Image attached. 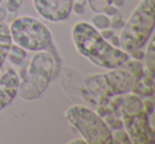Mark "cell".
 Here are the masks:
<instances>
[{
	"instance_id": "29",
	"label": "cell",
	"mask_w": 155,
	"mask_h": 144,
	"mask_svg": "<svg viewBox=\"0 0 155 144\" xmlns=\"http://www.w3.org/2000/svg\"><path fill=\"white\" fill-rule=\"evenodd\" d=\"M2 1H5V0H0V3H2Z\"/></svg>"
},
{
	"instance_id": "26",
	"label": "cell",
	"mask_w": 155,
	"mask_h": 144,
	"mask_svg": "<svg viewBox=\"0 0 155 144\" xmlns=\"http://www.w3.org/2000/svg\"><path fill=\"white\" fill-rule=\"evenodd\" d=\"M110 43L112 46H114V47H120V39H119L118 36H116V35H113L112 37L110 38Z\"/></svg>"
},
{
	"instance_id": "20",
	"label": "cell",
	"mask_w": 155,
	"mask_h": 144,
	"mask_svg": "<svg viewBox=\"0 0 155 144\" xmlns=\"http://www.w3.org/2000/svg\"><path fill=\"white\" fill-rule=\"evenodd\" d=\"M72 12H74L75 14L78 15H82L84 14V5H82L81 2H74L73 1V5H72Z\"/></svg>"
},
{
	"instance_id": "16",
	"label": "cell",
	"mask_w": 155,
	"mask_h": 144,
	"mask_svg": "<svg viewBox=\"0 0 155 144\" xmlns=\"http://www.w3.org/2000/svg\"><path fill=\"white\" fill-rule=\"evenodd\" d=\"M91 10L95 13L103 12V10L112 3V0H87Z\"/></svg>"
},
{
	"instance_id": "3",
	"label": "cell",
	"mask_w": 155,
	"mask_h": 144,
	"mask_svg": "<svg viewBox=\"0 0 155 144\" xmlns=\"http://www.w3.org/2000/svg\"><path fill=\"white\" fill-rule=\"evenodd\" d=\"M154 0H141L133 11L119 37L120 47L127 53L141 49L151 37L154 29Z\"/></svg>"
},
{
	"instance_id": "2",
	"label": "cell",
	"mask_w": 155,
	"mask_h": 144,
	"mask_svg": "<svg viewBox=\"0 0 155 144\" xmlns=\"http://www.w3.org/2000/svg\"><path fill=\"white\" fill-rule=\"evenodd\" d=\"M71 36L77 51L98 67L113 69L130 59L129 53L110 45L88 22L73 24Z\"/></svg>"
},
{
	"instance_id": "7",
	"label": "cell",
	"mask_w": 155,
	"mask_h": 144,
	"mask_svg": "<svg viewBox=\"0 0 155 144\" xmlns=\"http://www.w3.org/2000/svg\"><path fill=\"white\" fill-rule=\"evenodd\" d=\"M122 124L133 144L154 143V129L149 122V116L143 109L137 111H121Z\"/></svg>"
},
{
	"instance_id": "9",
	"label": "cell",
	"mask_w": 155,
	"mask_h": 144,
	"mask_svg": "<svg viewBox=\"0 0 155 144\" xmlns=\"http://www.w3.org/2000/svg\"><path fill=\"white\" fill-rule=\"evenodd\" d=\"M19 87V76L14 69H8L3 75L0 76V110L13 102L17 95Z\"/></svg>"
},
{
	"instance_id": "23",
	"label": "cell",
	"mask_w": 155,
	"mask_h": 144,
	"mask_svg": "<svg viewBox=\"0 0 155 144\" xmlns=\"http://www.w3.org/2000/svg\"><path fill=\"white\" fill-rule=\"evenodd\" d=\"M100 35H101L102 37H103L104 39H110V37L114 35V32H113V30H110V29H103V30L101 31V33H100Z\"/></svg>"
},
{
	"instance_id": "27",
	"label": "cell",
	"mask_w": 155,
	"mask_h": 144,
	"mask_svg": "<svg viewBox=\"0 0 155 144\" xmlns=\"http://www.w3.org/2000/svg\"><path fill=\"white\" fill-rule=\"evenodd\" d=\"M123 3H124V0H112V5H114L117 8L122 7Z\"/></svg>"
},
{
	"instance_id": "22",
	"label": "cell",
	"mask_w": 155,
	"mask_h": 144,
	"mask_svg": "<svg viewBox=\"0 0 155 144\" xmlns=\"http://www.w3.org/2000/svg\"><path fill=\"white\" fill-rule=\"evenodd\" d=\"M142 103H143V110L148 114V116L152 114L153 108H154V106H153V102L150 101V100H147V101L142 102Z\"/></svg>"
},
{
	"instance_id": "6",
	"label": "cell",
	"mask_w": 155,
	"mask_h": 144,
	"mask_svg": "<svg viewBox=\"0 0 155 144\" xmlns=\"http://www.w3.org/2000/svg\"><path fill=\"white\" fill-rule=\"evenodd\" d=\"M9 28L12 41L26 51H44L53 43L52 34L47 26L32 16L17 17Z\"/></svg>"
},
{
	"instance_id": "1",
	"label": "cell",
	"mask_w": 155,
	"mask_h": 144,
	"mask_svg": "<svg viewBox=\"0 0 155 144\" xmlns=\"http://www.w3.org/2000/svg\"><path fill=\"white\" fill-rule=\"evenodd\" d=\"M108 70L105 73L91 74L84 80L85 88L99 105L107 104L114 95L131 92L143 72V65L140 60L127 59L120 66Z\"/></svg>"
},
{
	"instance_id": "5",
	"label": "cell",
	"mask_w": 155,
	"mask_h": 144,
	"mask_svg": "<svg viewBox=\"0 0 155 144\" xmlns=\"http://www.w3.org/2000/svg\"><path fill=\"white\" fill-rule=\"evenodd\" d=\"M65 118L72 125L87 144H112V130L105 121L94 110L83 105L70 106Z\"/></svg>"
},
{
	"instance_id": "24",
	"label": "cell",
	"mask_w": 155,
	"mask_h": 144,
	"mask_svg": "<svg viewBox=\"0 0 155 144\" xmlns=\"http://www.w3.org/2000/svg\"><path fill=\"white\" fill-rule=\"evenodd\" d=\"M7 15H8L7 8H5V5H3L0 3V22H2L3 20L7 18Z\"/></svg>"
},
{
	"instance_id": "28",
	"label": "cell",
	"mask_w": 155,
	"mask_h": 144,
	"mask_svg": "<svg viewBox=\"0 0 155 144\" xmlns=\"http://www.w3.org/2000/svg\"><path fill=\"white\" fill-rule=\"evenodd\" d=\"M68 143H70V144H87L84 139H75V140H72V141L68 142Z\"/></svg>"
},
{
	"instance_id": "14",
	"label": "cell",
	"mask_w": 155,
	"mask_h": 144,
	"mask_svg": "<svg viewBox=\"0 0 155 144\" xmlns=\"http://www.w3.org/2000/svg\"><path fill=\"white\" fill-rule=\"evenodd\" d=\"M91 24H93L91 26L95 27L97 30H103V29L110 28V19L108 18V16L100 12V13H96V15L91 18Z\"/></svg>"
},
{
	"instance_id": "12",
	"label": "cell",
	"mask_w": 155,
	"mask_h": 144,
	"mask_svg": "<svg viewBox=\"0 0 155 144\" xmlns=\"http://www.w3.org/2000/svg\"><path fill=\"white\" fill-rule=\"evenodd\" d=\"M27 57V51L25 49H22L21 47L17 45H13L12 43L11 47H10L9 53H8L7 58L14 65H17V66H20V65L24 62L25 58Z\"/></svg>"
},
{
	"instance_id": "13",
	"label": "cell",
	"mask_w": 155,
	"mask_h": 144,
	"mask_svg": "<svg viewBox=\"0 0 155 144\" xmlns=\"http://www.w3.org/2000/svg\"><path fill=\"white\" fill-rule=\"evenodd\" d=\"M146 59V69L154 73L155 71V45L154 38H151L149 46L147 48L146 55L143 56Z\"/></svg>"
},
{
	"instance_id": "25",
	"label": "cell",
	"mask_w": 155,
	"mask_h": 144,
	"mask_svg": "<svg viewBox=\"0 0 155 144\" xmlns=\"http://www.w3.org/2000/svg\"><path fill=\"white\" fill-rule=\"evenodd\" d=\"M130 54H131L132 57H133L134 59H137V60H140V59H141V58H143V56H144L143 52H142L140 49L136 50V51L132 52V53H130Z\"/></svg>"
},
{
	"instance_id": "8",
	"label": "cell",
	"mask_w": 155,
	"mask_h": 144,
	"mask_svg": "<svg viewBox=\"0 0 155 144\" xmlns=\"http://www.w3.org/2000/svg\"><path fill=\"white\" fill-rule=\"evenodd\" d=\"M73 1L74 0H33V7L44 19L60 22L70 16Z\"/></svg>"
},
{
	"instance_id": "17",
	"label": "cell",
	"mask_w": 155,
	"mask_h": 144,
	"mask_svg": "<svg viewBox=\"0 0 155 144\" xmlns=\"http://www.w3.org/2000/svg\"><path fill=\"white\" fill-rule=\"evenodd\" d=\"M112 136H113V143H123V144L131 143V140H130L127 131L122 130V128L116 129L114 133H112Z\"/></svg>"
},
{
	"instance_id": "21",
	"label": "cell",
	"mask_w": 155,
	"mask_h": 144,
	"mask_svg": "<svg viewBox=\"0 0 155 144\" xmlns=\"http://www.w3.org/2000/svg\"><path fill=\"white\" fill-rule=\"evenodd\" d=\"M103 12L106 16H114L116 13H118V8L115 7L114 5L110 3V5H108L107 7L103 10Z\"/></svg>"
},
{
	"instance_id": "15",
	"label": "cell",
	"mask_w": 155,
	"mask_h": 144,
	"mask_svg": "<svg viewBox=\"0 0 155 144\" xmlns=\"http://www.w3.org/2000/svg\"><path fill=\"white\" fill-rule=\"evenodd\" d=\"M103 120L105 121V123L110 128V130H116V129H120L123 127L121 118L114 114H110L107 116H105L103 118Z\"/></svg>"
},
{
	"instance_id": "19",
	"label": "cell",
	"mask_w": 155,
	"mask_h": 144,
	"mask_svg": "<svg viewBox=\"0 0 155 144\" xmlns=\"http://www.w3.org/2000/svg\"><path fill=\"white\" fill-rule=\"evenodd\" d=\"M21 5V0H8L7 3V10L11 12H17V10Z\"/></svg>"
},
{
	"instance_id": "4",
	"label": "cell",
	"mask_w": 155,
	"mask_h": 144,
	"mask_svg": "<svg viewBox=\"0 0 155 144\" xmlns=\"http://www.w3.org/2000/svg\"><path fill=\"white\" fill-rule=\"evenodd\" d=\"M55 72V60L49 51H38L33 56L26 75L19 83L17 94L25 101H32L41 97Z\"/></svg>"
},
{
	"instance_id": "11",
	"label": "cell",
	"mask_w": 155,
	"mask_h": 144,
	"mask_svg": "<svg viewBox=\"0 0 155 144\" xmlns=\"http://www.w3.org/2000/svg\"><path fill=\"white\" fill-rule=\"evenodd\" d=\"M13 43L10 28L5 22H0V68L7 59L11 45Z\"/></svg>"
},
{
	"instance_id": "18",
	"label": "cell",
	"mask_w": 155,
	"mask_h": 144,
	"mask_svg": "<svg viewBox=\"0 0 155 144\" xmlns=\"http://www.w3.org/2000/svg\"><path fill=\"white\" fill-rule=\"evenodd\" d=\"M113 19L110 20V27H112L113 29H120L124 26V21H123V18H122V15L120 13H116L114 16H112Z\"/></svg>"
},
{
	"instance_id": "10",
	"label": "cell",
	"mask_w": 155,
	"mask_h": 144,
	"mask_svg": "<svg viewBox=\"0 0 155 144\" xmlns=\"http://www.w3.org/2000/svg\"><path fill=\"white\" fill-rule=\"evenodd\" d=\"M131 92L142 98L152 97L154 92V73L143 68L141 76L135 83Z\"/></svg>"
}]
</instances>
